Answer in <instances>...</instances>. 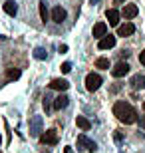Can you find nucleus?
Returning <instances> with one entry per match:
<instances>
[{"instance_id":"f257e3e1","label":"nucleus","mask_w":145,"mask_h":153,"mask_svg":"<svg viewBox=\"0 0 145 153\" xmlns=\"http://www.w3.org/2000/svg\"><path fill=\"white\" fill-rule=\"evenodd\" d=\"M113 115L125 125H131V123L137 121V111L125 102H117L115 105H113Z\"/></svg>"},{"instance_id":"f03ea898","label":"nucleus","mask_w":145,"mask_h":153,"mask_svg":"<svg viewBox=\"0 0 145 153\" xmlns=\"http://www.w3.org/2000/svg\"><path fill=\"white\" fill-rule=\"evenodd\" d=\"M42 115H34V117H30V135L32 137H40L42 135Z\"/></svg>"},{"instance_id":"7ed1b4c3","label":"nucleus","mask_w":145,"mask_h":153,"mask_svg":"<svg viewBox=\"0 0 145 153\" xmlns=\"http://www.w3.org/2000/svg\"><path fill=\"white\" fill-rule=\"evenodd\" d=\"M101 76L100 74H88V78H86V88H88L89 91H95L97 88L101 85Z\"/></svg>"},{"instance_id":"20e7f679","label":"nucleus","mask_w":145,"mask_h":153,"mask_svg":"<svg viewBox=\"0 0 145 153\" xmlns=\"http://www.w3.org/2000/svg\"><path fill=\"white\" fill-rule=\"evenodd\" d=\"M40 139H42V143H46V145H56L58 143V131L56 129H48L46 133L40 135Z\"/></svg>"},{"instance_id":"39448f33","label":"nucleus","mask_w":145,"mask_h":153,"mask_svg":"<svg viewBox=\"0 0 145 153\" xmlns=\"http://www.w3.org/2000/svg\"><path fill=\"white\" fill-rule=\"evenodd\" d=\"M78 145H80V147H84L86 151H91V153H94L95 149H97V145H95V143L91 141V139H88V137H86L84 133H82V135H78Z\"/></svg>"},{"instance_id":"423d86ee","label":"nucleus","mask_w":145,"mask_h":153,"mask_svg":"<svg viewBox=\"0 0 145 153\" xmlns=\"http://www.w3.org/2000/svg\"><path fill=\"white\" fill-rule=\"evenodd\" d=\"M129 72V66H127V62H119V64H115L112 68V74H113V78H123V76Z\"/></svg>"},{"instance_id":"0eeeda50","label":"nucleus","mask_w":145,"mask_h":153,"mask_svg":"<svg viewBox=\"0 0 145 153\" xmlns=\"http://www.w3.org/2000/svg\"><path fill=\"white\" fill-rule=\"evenodd\" d=\"M50 88L52 90H60V91H66L68 88H70V82L64 78H56V79H52L50 82Z\"/></svg>"},{"instance_id":"6e6552de","label":"nucleus","mask_w":145,"mask_h":153,"mask_svg":"<svg viewBox=\"0 0 145 153\" xmlns=\"http://www.w3.org/2000/svg\"><path fill=\"white\" fill-rule=\"evenodd\" d=\"M115 46V36H103V38L100 40V44H97V48L100 50H109V48H113Z\"/></svg>"},{"instance_id":"1a4fd4ad","label":"nucleus","mask_w":145,"mask_h":153,"mask_svg":"<svg viewBox=\"0 0 145 153\" xmlns=\"http://www.w3.org/2000/svg\"><path fill=\"white\" fill-rule=\"evenodd\" d=\"M52 20L56 24H62L64 20H66V10L62 8V6H56L54 10H52Z\"/></svg>"},{"instance_id":"9d476101","label":"nucleus","mask_w":145,"mask_h":153,"mask_svg":"<svg viewBox=\"0 0 145 153\" xmlns=\"http://www.w3.org/2000/svg\"><path fill=\"white\" fill-rule=\"evenodd\" d=\"M133 32H135V26L131 22H125L117 28V36H123V38H125V36H131Z\"/></svg>"},{"instance_id":"9b49d317","label":"nucleus","mask_w":145,"mask_h":153,"mask_svg":"<svg viewBox=\"0 0 145 153\" xmlns=\"http://www.w3.org/2000/svg\"><path fill=\"white\" fill-rule=\"evenodd\" d=\"M103 36H107V24L106 22H97L94 26V38H103Z\"/></svg>"},{"instance_id":"f8f14e48","label":"nucleus","mask_w":145,"mask_h":153,"mask_svg":"<svg viewBox=\"0 0 145 153\" xmlns=\"http://www.w3.org/2000/svg\"><path fill=\"white\" fill-rule=\"evenodd\" d=\"M129 84H131V88H133V90H145V76H141V74L133 76Z\"/></svg>"},{"instance_id":"ddd939ff","label":"nucleus","mask_w":145,"mask_h":153,"mask_svg":"<svg viewBox=\"0 0 145 153\" xmlns=\"http://www.w3.org/2000/svg\"><path fill=\"white\" fill-rule=\"evenodd\" d=\"M137 12H139V8H137L135 4H125V6H123V10H121V14L125 18H135V16H137Z\"/></svg>"},{"instance_id":"4468645a","label":"nucleus","mask_w":145,"mask_h":153,"mask_svg":"<svg viewBox=\"0 0 145 153\" xmlns=\"http://www.w3.org/2000/svg\"><path fill=\"white\" fill-rule=\"evenodd\" d=\"M68 103H70V97L66 94H62V96H58L54 100V109H64V108H68Z\"/></svg>"},{"instance_id":"2eb2a0df","label":"nucleus","mask_w":145,"mask_h":153,"mask_svg":"<svg viewBox=\"0 0 145 153\" xmlns=\"http://www.w3.org/2000/svg\"><path fill=\"white\" fill-rule=\"evenodd\" d=\"M107 20H109V26H117L119 24V12L115 10V8H109V10L106 12Z\"/></svg>"},{"instance_id":"dca6fc26","label":"nucleus","mask_w":145,"mask_h":153,"mask_svg":"<svg viewBox=\"0 0 145 153\" xmlns=\"http://www.w3.org/2000/svg\"><path fill=\"white\" fill-rule=\"evenodd\" d=\"M4 12L8 14V16H16V12H18V4H16V2H12V0L4 2Z\"/></svg>"},{"instance_id":"f3484780","label":"nucleus","mask_w":145,"mask_h":153,"mask_svg":"<svg viewBox=\"0 0 145 153\" xmlns=\"http://www.w3.org/2000/svg\"><path fill=\"white\" fill-rule=\"evenodd\" d=\"M76 125H78L82 131H89V127H91V123H89V119H86V117H82V115H78L76 117Z\"/></svg>"},{"instance_id":"a211bd4d","label":"nucleus","mask_w":145,"mask_h":153,"mask_svg":"<svg viewBox=\"0 0 145 153\" xmlns=\"http://www.w3.org/2000/svg\"><path fill=\"white\" fill-rule=\"evenodd\" d=\"M95 68L109 70V60H107V58H97V60H95Z\"/></svg>"},{"instance_id":"6ab92c4d","label":"nucleus","mask_w":145,"mask_h":153,"mask_svg":"<svg viewBox=\"0 0 145 153\" xmlns=\"http://www.w3.org/2000/svg\"><path fill=\"white\" fill-rule=\"evenodd\" d=\"M34 58H36V60H46V58H48V52H46L44 48H36V50H34Z\"/></svg>"},{"instance_id":"aec40b11","label":"nucleus","mask_w":145,"mask_h":153,"mask_svg":"<svg viewBox=\"0 0 145 153\" xmlns=\"http://www.w3.org/2000/svg\"><path fill=\"white\" fill-rule=\"evenodd\" d=\"M6 78H8V79H18V78H20V70H18V68H10L8 72H6Z\"/></svg>"},{"instance_id":"412c9836","label":"nucleus","mask_w":145,"mask_h":153,"mask_svg":"<svg viewBox=\"0 0 145 153\" xmlns=\"http://www.w3.org/2000/svg\"><path fill=\"white\" fill-rule=\"evenodd\" d=\"M40 16H42V20H48V8H46V0H40Z\"/></svg>"},{"instance_id":"4be33fe9","label":"nucleus","mask_w":145,"mask_h":153,"mask_svg":"<svg viewBox=\"0 0 145 153\" xmlns=\"http://www.w3.org/2000/svg\"><path fill=\"white\" fill-rule=\"evenodd\" d=\"M62 72H64V74H70V72H72V64H70V62H64V64H62Z\"/></svg>"},{"instance_id":"5701e85b","label":"nucleus","mask_w":145,"mask_h":153,"mask_svg":"<svg viewBox=\"0 0 145 153\" xmlns=\"http://www.w3.org/2000/svg\"><path fill=\"white\" fill-rule=\"evenodd\" d=\"M58 50L64 54V52H68V46H66V44H60V46H58Z\"/></svg>"},{"instance_id":"b1692460","label":"nucleus","mask_w":145,"mask_h":153,"mask_svg":"<svg viewBox=\"0 0 145 153\" xmlns=\"http://www.w3.org/2000/svg\"><path fill=\"white\" fill-rule=\"evenodd\" d=\"M139 62H141V64H143V66H145V50H143V52H141V54H139Z\"/></svg>"},{"instance_id":"393cba45","label":"nucleus","mask_w":145,"mask_h":153,"mask_svg":"<svg viewBox=\"0 0 145 153\" xmlns=\"http://www.w3.org/2000/svg\"><path fill=\"white\" fill-rule=\"evenodd\" d=\"M64 153H74V151H72V147H66V149H64Z\"/></svg>"},{"instance_id":"a878e982","label":"nucleus","mask_w":145,"mask_h":153,"mask_svg":"<svg viewBox=\"0 0 145 153\" xmlns=\"http://www.w3.org/2000/svg\"><path fill=\"white\" fill-rule=\"evenodd\" d=\"M89 2H91V4H95V2H100V0H89Z\"/></svg>"},{"instance_id":"bb28decb","label":"nucleus","mask_w":145,"mask_h":153,"mask_svg":"<svg viewBox=\"0 0 145 153\" xmlns=\"http://www.w3.org/2000/svg\"><path fill=\"white\" fill-rule=\"evenodd\" d=\"M115 2H117V4H121V2H125V0H115Z\"/></svg>"},{"instance_id":"cd10ccee","label":"nucleus","mask_w":145,"mask_h":153,"mask_svg":"<svg viewBox=\"0 0 145 153\" xmlns=\"http://www.w3.org/2000/svg\"><path fill=\"white\" fill-rule=\"evenodd\" d=\"M143 127H145V119H143Z\"/></svg>"},{"instance_id":"c85d7f7f","label":"nucleus","mask_w":145,"mask_h":153,"mask_svg":"<svg viewBox=\"0 0 145 153\" xmlns=\"http://www.w3.org/2000/svg\"><path fill=\"white\" fill-rule=\"evenodd\" d=\"M143 109H145V102H143Z\"/></svg>"},{"instance_id":"c756f323","label":"nucleus","mask_w":145,"mask_h":153,"mask_svg":"<svg viewBox=\"0 0 145 153\" xmlns=\"http://www.w3.org/2000/svg\"><path fill=\"white\" fill-rule=\"evenodd\" d=\"M0 141H2V137H0Z\"/></svg>"},{"instance_id":"7c9ffc66","label":"nucleus","mask_w":145,"mask_h":153,"mask_svg":"<svg viewBox=\"0 0 145 153\" xmlns=\"http://www.w3.org/2000/svg\"><path fill=\"white\" fill-rule=\"evenodd\" d=\"M0 38H2V36H0Z\"/></svg>"}]
</instances>
